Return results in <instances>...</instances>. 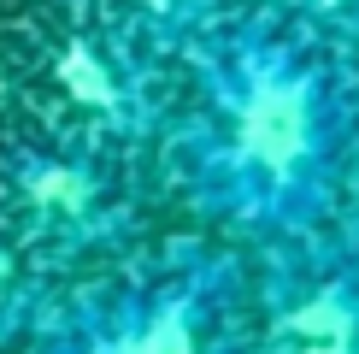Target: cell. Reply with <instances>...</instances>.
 Returning <instances> with one entry per match:
<instances>
[{"mask_svg":"<svg viewBox=\"0 0 359 354\" xmlns=\"http://www.w3.org/2000/svg\"><path fill=\"white\" fill-rule=\"evenodd\" d=\"M236 148L265 177H289L312 148V95L301 77H259L236 112Z\"/></svg>","mask_w":359,"mask_h":354,"instance_id":"6da1fadb","label":"cell"},{"mask_svg":"<svg viewBox=\"0 0 359 354\" xmlns=\"http://www.w3.org/2000/svg\"><path fill=\"white\" fill-rule=\"evenodd\" d=\"M353 336H359L353 307L341 295H312L277 319L271 354H353Z\"/></svg>","mask_w":359,"mask_h":354,"instance_id":"7a4b0ae2","label":"cell"},{"mask_svg":"<svg viewBox=\"0 0 359 354\" xmlns=\"http://www.w3.org/2000/svg\"><path fill=\"white\" fill-rule=\"evenodd\" d=\"M112 354H201V343H194L189 313L159 307V313H147L142 324H130V331L112 343Z\"/></svg>","mask_w":359,"mask_h":354,"instance_id":"3957f363","label":"cell"},{"mask_svg":"<svg viewBox=\"0 0 359 354\" xmlns=\"http://www.w3.org/2000/svg\"><path fill=\"white\" fill-rule=\"evenodd\" d=\"M318 6H341V0H318Z\"/></svg>","mask_w":359,"mask_h":354,"instance_id":"277c9868","label":"cell"}]
</instances>
